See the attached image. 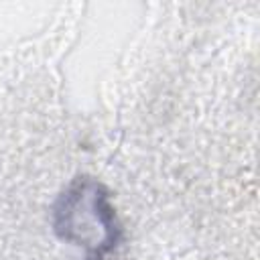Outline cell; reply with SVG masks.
<instances>
[{
  "instance_id": "1",
  "label": "cell",
  "mask_w": 260,
  "mask_h": 260,
  "mask_svg": "<svg viewBox=\"0 0 260 260\" xmlns=\"http://www.w3.org/2000/svg\"><path fill=\"white\" fill-rule=\"evenodd\" d=\"M59 240L81 248L83 260H108L122 242V223L110 191L91 177L73 179L53 205Z\"/></svg>"
}]
</instances>
